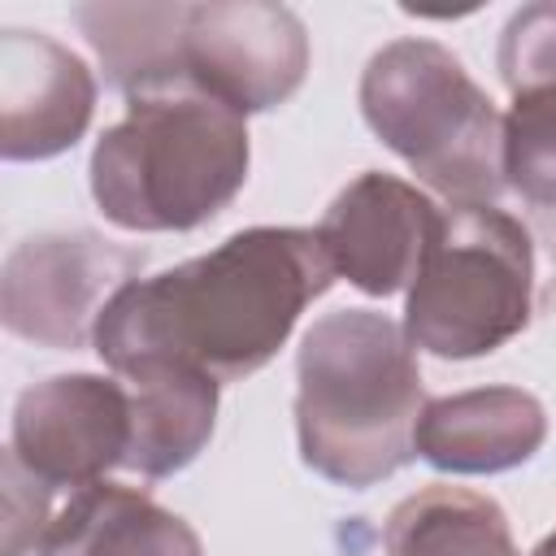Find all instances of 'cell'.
Segmentation results:
<instances>
[{"label": "cell", "mask_w": 556, "mask_h": 556, "mask_svg": "<svg viewBox=\"0 0 556 556\" xmlns=\"http://www.w3.org/2000/svg\"><path fill=\"white\" fill-rule=\"evenodd\" d=\"M334 278L317 230L252 226L195 261L126 282L100 313L91 348L113 374L182 361L217 382H243L278 356Z\"/></svg>", "instance_id": "obj_1"}, {"label": "cell", "mask_w": 556, "mask_h": 556, "mask_svg": "<svg viewBox=\"0 0 556 556\" xmlns=\"http://www.w3.org/2000/svg\"><path fill=\"white\" fill-rule=\"evenodd\" d=\"M295 378L300 460L313 473L365 491L417 460L426 391L404 321L374 308L317 317L300 339Z\"/></svg>", "instance_id": "obj_2"}, {"label": "cell", "mask_w": 556, "mask_h": 556, "mask_svg": "<svg viewBox=\"0 0 556 556\" xmlns=\"http://www.w3.org/2000/svg\"><path fill=\"white\" fill-rule=\"evenodd\" d=\"M248 126L187 74L126 96L91 152L96 208L135 235L195 230L248 182Z\"/></svg>", "instance_id": "obj_3"}, {"label": "cell", "mask_w": 556, "mask_h": 556, "mask_svg": "<svg viewBox=\"0 0 556 556\" xmlns=\"http://www.w3.org/2000/svg\"><path fill=\"white\" fill-rule=\"evenodd\" d=\"M369 130L452 204H495L504 187V117L434 39H395L361 74Z\"/></svg>", "instance_id": "obj_4"}, {"label": "cell", "mask_w": 556, "mask_h": 556, "mask_svg": "<svg viewBox=\"0 0 556 556\" xmlns=\"http://www.w3.org/2000/svg\"><path fill=\"white\" fill-rule=\"evenodd\" d=\"M534 243L500 204H447L408 282L404 334L439 361H473L530 326Z\"/></svg>", "instance_id": "obj_5"}, {"label": "cell", "mask_w": 556, "mask_h": 556, "mask_svg": "<svg viewBox=\"0 0 556 556\" xmlns=\"http://www.w3.org/2000/svg\"><path fill=\"white\" fill-rule=\"evenodd\" d=\"M143 248L100 239L91 230L22 239L0 269V321L9 334L78 352L96 339L109 300L135 282Z\"/></svg>", "instance_id": "obj_6"}, {"label": "cell", "mask_w": 556, "mask_h": 556, "mask_svg": "<svg viewBox=\"0 0 556 556\" xmlns=\"http://www.w3.org/2000/svg\"><path fill=\"white\" fill-rule=\"evenodd\" d=\"M308 70L304 22L282 4H187L182 74L226 109L261 113L295 96Z\"/></svg>", "instance_id": "obj_7"}, {"label": "cell", "mask_w": 556, "mask_h": 556, "mask_svg": "<svg viewBox=\"0 0 556 556\" xmlns=\"http://www.w3.org/2000/svg\"><path fill=\"white\" fill-rule=\"evenodd\" d=\"M9 452L52 491L104 482L130 452V395L122 378L56 374L13 404Z\"/></svg>", "instance_id": "obj_8"}, {"label": "cell", "mask_w": 556, "mask_h": 556, "mask_svg": "<svg viewBox=\"0 0 556 556\" xmlns=\"http://www.w3.org/2000/svg\"><path fill=\"white\" fill-rule=\"evenodd\" d=\"M434 222L439 204L426 191L369 169L334 195L317 222V239L339 278L365 295H395L413 282Z\"/></svg>", "instance_id": "obj_9"}, {"label": "cell", "mask_w": 556, "mask_h": 556, "mask_svg": "<svg viewBox=\"0 0 556 556\" xmlns=\"http://www.w3.org/2000/svg\"><path fill=\"white\" fill-rule=\"evenodd\" d=\"M96 109V78L43 30L0 35V152L4 161H48L74 148Z\"/></svg>", "instance_id": "obj_10"}, {"label": "cell", "mask_w": 556, "mask_h": 556, "mask_svg": "<svg viewBox=\"0 0 556 556\" xmlns=\"http://www.w3.org/2000/svg\"><path fill=\"white\" fill-rule=\"evenodd\" d=\"M547 439L543 404L521 387H473L426 400L417 456L443 473H504L526 465Z\"/></svg>", "instance_id": "obj_11"}, {"label": "cell", "mask_w": 556, "mask_h": 556, "mask_svg": "<svg viewBox=\"0 0 556 556\" xmlns=\"http://www.w3.org/2000/svg\"><path fill=\"white\" fill-rule=\"evenodd\" d=\"M113 378L130 395V452L122 469L139 478L187 469L213 434L222 382L182 361H139Z\"/></svg>", "instance_id": "obj_12"}, {"label": "cell", "mask_w": 556, "mask_h": 556, "mask_svg": "<svg viewBox=\"0 0 556 556\" xmlns=\"http://www.w3.org/2000/svg\"><path fill=\"white\" fill-rule=\"evenodd\" d=\"M35 556H204L195 530L152 495L117 482L70 491Z\"/></svg>", "instance_id": "obj_13"}, {"label": "cell", "mask_w": 556, "mask_h": 556, "mask_svg": "<svg viewBox=\"0 0 556 556\" xmlns=\"http://www.w3.org/2000/svg\"><path fill=\"white\" fill-rule=\"evenodd\" d=\"M387 556H517L504 508L469 486H421L382 530Z\"/></svg>", "instance_id": "obj_14"}, {"label": "cell", "mask_w": 556, "mask_h": 556, "mask_svg": "<svg viewBox=\"0 0 556 556\" xmlns=\"http://www.w3.org/2000/svg\"><path fill=\"white\" fill-rule=\"evenodd\" d=\"M74 22L122 96L148 83L182 78L187 4H83L74 9Z\"/></svg>", "instance_id": "obj_15"}, {"label": "cell", "mask_w": 556, "mask_h": 556, "mask_svg": "<svg viewBox=\"0 0 556 556\" xmlns=\"http://www.w3.org/2000/svg\"><path fill=\"white\" fill-rule=\"evenodd\" d=\"M504 187L534 208H556V87H526L504 113Z\"/></svg>", "instance_id": "obj_16"}, {"label": "cell", "mask_w": 556, "mask_h": 556, "mask_svg": "<svg viewBox=\"0 0 556 556\" xmlns=\"http://www.w3.org/2000/svg\"><path fill=\"white\" fill-rule=\"evenodd\" d=\"M500 78L517 96L526 87H556V4H526L500 39Z\"/></svg>", "instance_id": "obj_17"}, {"label": "cell", "mask_w": 556, "mask_h": 556, "mask_svg": "<svg viewBox=\"0 0 556 556\" xmlns=\"http://www.w3.org/2000/svg\"><path fill=\"white\" fill-rule=\"evenodd\" d=\"M52 517V486L39 482L13 452H4V556L39 552Z\"/></svg>", "instance_id": "obj_18"}, {"label": "cell", "mask_w": 556, "mask_h": 556, "mask_svg": "<svg viewBox=\"0 0 556 556\" xmlns=\"http://www.w3.org/2000/svg\"><path fill=\"white\" fill-rule=\"evenodd\" d=\"M530 556H556V530H552V534H547V539H543V543H539Z\"/></svg>", "instance_id": "obj_19"}]
</instances>
